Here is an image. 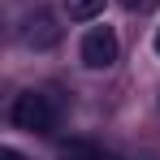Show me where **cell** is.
<instances>
[{
	"mask_svg": "<svg viewBox=\"0 0 160 160\" xmlns=\"http://www.w3.org/2000/svg\"><path fill=\"white\" fill-rule=\"evenodd\" d=\"M9 121L18 130H26V134H52L56 130V108H52V100L43 91H22L9 104Z\"/></svg>",
	"mask_w": 160,
	"mask_h": 160,
	"instance_id": "cell-1",
	"label": "cell"
},
{
	"mask_svg": "<svg viewBox=\"0 0 160 160\" xmlns=\"http://www.w3.org/2000/svg\"><path fill=\"white\" fill-rule=\"evenodd\" d=\"M117 52H121V43H117V35H112V26H91L87 35H82V65L87 69H108V65H117Z\"/></svg>",
	"mask_w": 160,
	"mask_h": 160,
	"instance_id": "cell-2",
	"label": "cell"
},
{
	"mask_svg": "<svg viewBox=\"0 0 160 160\" xmlns=\"http://www.w3.org/2000/svg\"><path fill=\"white\" fill-rule=\"evenodd\" d=\"M18 39L26 48H35V52H48V48H56V39H61V26H56V18L48 9H35V13H26L18 22Z\"/></svg>",
	"mask_w": 160,
	"mask_h": 160,
	"instance_id": "cell-3",
	"label": "cell"
},
{
	"mask_svg": "<svg viewBox=\"0 0 160 160\" xmlns=\"http://www.w3.org/2000/svg\"><path fill=\"white\" fill-rule=\"evenodd\" d=\"M56 160H112V156H108V152H100L95 143H87V138H69V143H61Z\"/></svg>",
	"mask_w": 160,
	"mask_h": 160,
	"instance_id": "cell-4",
	"label": "cell"
},
{
	"mask_svg": "<svg viewBox=\"0 0 160 160\" xmlns=\"http://www.w3.org/2000/svg\"><path fill=\"white\" fill-rule=\"evenodd\" d=\"M65 13L74 22H91V18L104 13V0H65Z\"/></svg>",
	"mask_w": 160,
	"mask_h": 160,
	"instance_id": "cell-5",
	"label": "cell"
},
{
	"mask_svg": "<svg viewBox=\"0 0 160 160\" xmlns=\"http://www.w3.org/2000/svg\"><path fill=\"white\" fill-rule=\"evenodd\" d=\"M0 160H26V156H22L18 147H0Z\"/></svg>",
	"mask_w": 160,
	"mask_h": 160,
	"instance_id": "cell-6",
	"label": "cell"
},
{
	"mask_svg": "<svg viewBox=\"0 0 160 160\" xmlns=\"http://www.w3.org/2000/svg\"><path fill=\"white\" fill-rule=\"evenodd\" d=\"M152 48H156V56H160V26H156V39H152Z\"/></svg>",
	"mask_w": 160,
	"mask_h": 160,
	"instance_id": "cell-7",
	"label": "cell"
}]
</instances>
